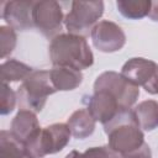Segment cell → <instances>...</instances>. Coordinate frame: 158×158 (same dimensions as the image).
Segmentation results:
<instances>
[{"instance_id": "5", "label": "cell", "mask_w": 158, "mask_h": 158, "mask_svg": "<svg viewBox=\"0 0 158 158\" xmlns=\"http://www.w3.org/2000/svg\"><path fill=\"white\" fill-rule=\"evenodd\" d=\"M104 14V2L98 1H72L70 11L64 17L68 33L84 36L91 32Z\"/></svg>"}, {"instance_id": "19", "label": "cell", "mask_w": 158, "mask_h": 158, "mask_svg": "<svg viewBox=\"0 0 158 158\" xmlns=\"http://www.w3.org/2000/svg\"><path fill=\"white\" fill-rule=\"evenodd\" d=\"M17 36L12 27L10 26H0V51L1 58H6L16 47Z\"/></svg>"}, {"instance_id": "23", "label": "cell", "mask_w": 158, "mask_h": 158, "mask_svg": "<svg viewBox=\"0 0 158 158\" xmlns=\"http://www.w3.org/2000/svg\"><path fill=\"white\" fill-rule=\"evenodd\" d=\"M64 158H81V153L80 152H78V151H72V152H69Z\"/></svg>"}, {"instance_id": "22", "label": "cell", "mask_w": 158, "mask_h": 158, "mask_svg": "<svg viewBox=\"0 0 158 158\" xmlns=\"http://www.w3.org/2000/svg\"><path fill=\"white\" fill-rule=\"evenodd\" d=\"M148 17L152 21L158 22V1H152V6H151V10H149Z\"/></svg>"}, {"instance_id": "12", "label": "cell", "mask_w": 158, "mask_h": 158, "mask_svg": "<svg viewBox=\"0 0 158 158\" xmlns=\"http://www.w3.org/2000/svg\"><path fill=\"white\" fill-rule=\"evenodd\" d=\"M40 130L41 126L36 116V112L27 109H20L12 118L10 126V132L23 144L30 138H32Z\"/></svg>"}, {"instance_id": "7", "label": "cell", "mask_w": 158, "mask_h": 158, "mask_svg": "<svg viewBox=\"0 0 158 158\" xmlns=\"http://www.w3.org/2000/svg\"><path fill=\"white\" fill-rule=\"evenodd\" d=\"M121 74L136 86H142L151 95L158 94V64L153 60L135 57L121 68Z\"/></svg>"}, {"instance_id": "15", "label": "cell", "mask_w": 158, "mask_h": 158, "mask_svg": "<svg viewBox=\"0 0 158 158\" xmlns=\"http://www.w3.org/2000/svg\"><path fill=\"white\" fill-rule=\"evenodd\" d=\"M132 112L141 130L153 131L158 127V101H141L138 105L135 106Z\"/></svg>"}, {"instance_id": "14", "label": "cell", "mask_w": 158, "mask_h": 158, "mask_svg": "<svg viewBox=\"0 0 158 158\" xmlns=\"http://www.w3.org/2000/svg\"><path fill=\"white\" fill-rule=\"evenodd\" d=\"M67 125L73 137L84 139L93 135V132L95 131L96 121L88 109H78L68 117Z\"/></svg>"}, {"instance_id": "21", "label": "cell", "mask_w": 158, "mask_h": 158, "mask_svg": "<svg viewBox=\"0 0 158 158\" xmlns=\"http://www.w3.org/2000/svg\"><path fill=\"white\" fill-rule=\"evenodd\" d=\"M81 158H122L117 152L111 149L109 146L91 147L81 153Z\"/></svg>"}, {"instance_id": "9", "label": "cell", "mask_w": 158, "mask_h": 158, "mask_svg": "<svg viewBox=\"0 0 158 158\" xmlns=\"http://www.w3.org/2000/svg\"><path fill=\"white\" fill-rule=\"evenodd\" d=\"M90 37L94 47L102 53H114L120 51L126 43L123 30L109 20L99 21L91 30Z\"/></svg>"}, {"instance_id": "10", "label": "cell", "mask_w": 158, "mask_h": 158, "mask_svg": "<svg viewBox=\"0 0 158 158\" xmlns=\"http://www.w3.org/2000/svg\"><path fill=\"white\" fill-rule=\"evenodd\" d=\"M88 110L94 120L101 122L102 126L112 121L122 111H126L121 107L116 98L105 90H94V94L89 98Z\"/></svg>"}, {"instance_id": "2", "label": "cell", "mask_w": 158, "mask_h": 158, "mask_svg": "<svg viewBox=\"0 0 158 158\" xmlns=\"http://www.w3.org/2000/svg\"><path fill=\"white\" fill-rule=\"evenodd\" d=\"M49 59L53 65L69 67L83 70L93 65L94 54L84 36L59 33L48 46Z\"/></svg>"}, {"instance_id": "17", "label": "cell", "mask_w": 158, "mask_h": 158, "mask_svg": "<svg viewBox=\"0 0 158 158\" xmlns=\"http://www.w3.org/2000/svg\"><path fill=\"white\" fill-rule=\"evenodd\" d=\"M33 69L16 59H9L1 63L0 73H1V81L2 83H12V81H23Z\"/></svg>"}, {"instance_id": "4", "label": "cell", "mask_w": 158, "mask_h": 158, "mask_svg": "<svg viewBox=\"0 0 158 158\" xmlns=\"http://www.w3.org/2000/svg\"><path fill=\"white\" fill-rule=\"evenodd\" d=\"M70 130L67 123H52L41 128L25 143L27 154L31 158H43L47 154L60 152L70 139Z\"/></svg>"}, {"instance_id": "11", "label": "cell", "mask_w": 158, "mask_h": 158, "mask_svg": "<svg viewBox=\"0 0 158 158\" xmlns=\"http://www.w3.org/2000/svg\"><path fill=\"white\" fill-rule=\"evenodd\" d=\"M35 1L31 0H12L6 1L2 6L1 16L5 22L14 30L26 31L33 26L32 10Z\"/></svg>"}, {"instance_id": "6", "label": "cell", "mask_w": 158, "mask_h": 158, "mask_svg": "<svg viewBox=\"0 0 158 158\" xmlns=\"http://www.w3.org/2000/svg\"><path fill=\"white\" fill-rule=\"evenodd\" d=\"M94 90H105L120 102L123 110H130L139 96V89L128 81L121 73L107 70L101 73L94 81Z\"/></svg>"}, {"instance_id": "8", "label": "cell", "mask_w": 158, "mask_h": 158, "mask_svg": "<svg viewBox=\"0 0 158 158\" xmlns=\"http://www.w3.org/2000/svg\"><path fill=\"white\" fill-rule=\"evenodd\" d=\"M33 26L46 37L54 38L60 33L64 22L63 10L59 2L53 0L35 1L32 10Z\"/></svg>"}, {"instance_id": "13", "label": "cell", "mask_w": 158, "mask_h": 158, "mask_svg": "<svg viewBox=\"0 0 158 158\" xmlns=\"http://www.w3.org/2000/svg\"><path fill=\"white\" fill-rule=\"evenodd\" d=\"M51 81L57 91H69L77 89L83 81V74L80 70L69 67L53 65L49 70Z\"/></svg>"}, {"instance_id": "16", "label": "cell", "mask_w": 158, "mask_h": 158, "mask_svg": "<svg viewBox=\"0 0 158 158\" xmlns=\"http://www.w3.org/2000/svg\"><path fill=\"white\" fill-rule=\"evenodd\" d=\"M0 158H31L25 148L10 131H0Z\"/></svg>"}, {"instance_id": "20", "label": "cell", "mask_w": 158, "mask_h": 158, "mask_svg": "<svg viewBox=\"0 0 158 158\" xmlns=\"http://www.w3.org/2000/svg\"><path fill=\"white\" fill-rule=\"evenodd\" d=\"M17 100V94L10 88L9 84H1V99H0V114L7 115L14 111Z\"/></svg>"}, {"instance_id": "18", "label": "cell", "mask_w": 158, "mask_h": 158, "mask_svg": "<svg viewBox=\"0 0 158 158\" xmlns=\"http://www.w3.org/2000/svg\"><path fill=\"white\" fill-rule=\"evenodd\" d=\"M116 6L118 12L131 20H139L144 16H148L152 1L149 0H118L116 1Z\"/></svg>"}, {"instance_id": "3", "label": "cell", "mask_w": 158, "mask_h": 158, "mask_svg": "<svg viewBox=\"0 0 158 158\" xmlns=\"http://www.w3.org/2000/svg\"><path fill=\"white\" fill-rule=\"evenodd\" d=\"M49 70H33L17 89V99L21 109L40 112L46 105L47 98L54 94Z\"/></svg>"}, {"instance_id": "1", "label": "cell", "mask_w": 158, "mask_h": 158, "mask_svg": "<svg viewBox=\"0 0 158 158\" xmlns=\"http://www.w3.org/2000/svg\"><path fill=\"white\" fill-rule=\"evenodd\" d=\"M107 146L122 158H152L148 143L138 126L132 109L122 111L112 121L104 125Z\"/></svg>"}]
</instances>
